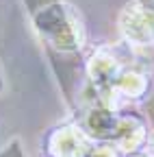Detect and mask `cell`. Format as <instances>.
I'll list each match as a JSON object with an SVG mask.
<instances>
[{
  "mask_svg": "<svg viewBox=\"0 0 154 157\" xmlns=\"http://www.w3.org/2000/svg\"><path fill=\"white\" fill-rule=\"evenodd\" d=\"M122 31L134 46H150L154 39V17L141 7H128L122 17Z\"/></svg>",
  "mask_w": 154,
  "mask_h": 157,
  "instance_id": "cell-1",
  "label": "cell"
}]
</instances>
